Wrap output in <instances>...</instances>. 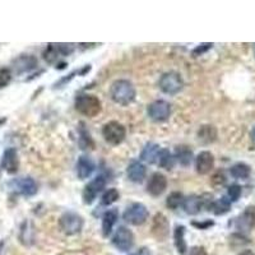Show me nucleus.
<instances>
[{"instance_id":"c756f323","label":"nucleus","mask_w":255,"mask_h":255,"mask_svg":"<svg viewBox=\"0 0 255 255\" xmlns=\"http://www.w3.org/2000/svg\"><path fill=\"white\" fill-rule=\"evenodd\" d=\"M79 145L82 149H92L95 147V143L91 138V134L86 129L84 123H79Z\"/></svg>"},{"instance_id":"dca6fc26","label":"nucleus","mask_w":255,"mask_h":255,"mask_svg":"<svg viewBox=\"0 0 255 255\" xmlns=\"http://www.w3.org/2000/svg\"><path fill=\"white\" fill-rule=\"evenodd\" d=\"M215 166V157L211 152L203 151L200 152L195 158V168L199 175H207L212 171Z\"/></svg>"},{"instance_id":"7ed1b4c3","label":"nucleus","mask_w":255,"mask_h":255,"mask_svg":"<svg viewBox=\"0 0 255 255\" xmlns=\"http://www.w3.org/2000/svg\"><path fill=\"white\" fill-rule=\"evenodd\" d=\"M59 226L65 235H76L83 229V218L76 212H65L59 220Z\"/></svg>"},{"instance_id":"0eeeda50","label":"nucleus","mask_w":255,"mask_h":255,"mask_svg":"<svg viewBox=\"0 0 255 255\" xmlns=\"http://www.w3.org/2000/svg\"><path fill=\"white\" fill-rule=\"evenodd\" d=\"M148 216L149 213L144 204L133 203L125 209L123 217H124L125 222L130 223L133 226H140L148 220Z\"/></svg>"},{"instance_id":"c03bdc74","label":"nucleus","mask_w":255,"mask_h":255,"mask_svg":"<svg viewBox=\"0 0 255 255\" xmlns=\"http://www.w3.org/2000/svg\"><path fill=\"white\" fill-rule=\"evenodd\" d=\"M135 255H139V254H135Z\"/></svg>"},{"instance_id":"5701e85b","label":"nucleus","mask_w":255,"mask_h":255,"mask_svg":"<svg viewBox=\"0 0 255 255\" xmlns=\"http://www.w3.org/2000/svg\"><path fill=\"white\" fill-rule=\"evenodd\" d=\"M174 243L179 254L184 255L188 252V245L185 241V226L180 225L174 230Z\"/></svg>"},{"instance_id":"39448f33","label":"nucleus","mask_w":255,"mask_h":255,"mask_svg":"<svg viewBox=\"0 0 255 255\" xmlns=\"http://www.w3.org/2000/svg\"><path fill=\"white\" fill-rule=\"evenodd\" d=\"M102 135L105 140L111 145H119L124 142L127 130L123 124L118 122H109L102 128Z\"/></svg>"},{"instance_id":"c9c22d12","label":"nucleus","mask_w":255,"mask_h":255,"mask_svg":"<svg viewBox=\"0 0 255 255\" xmlns=\"http://www.w3.org/2000/svg\"><path fill=\"white\" fill-rule=\"evenodd\" d=\"M225 183H226V176H225V174L221 171L216 172L211 179V184L213 186H222Z\"/></svg>"},{"instance_id":"412c9836","label":"nucleus","mask_w":255,"mask_h":255,"mask_svg":"<svg viewBox=\"0 0 255 255\" xmlns=\"http://www.w3.org/2000/svg\"><path fill=\"white\" fill-rule=\"evenodd\" d=\"M175 159H177V162L184 167H188L193 162V151L188 145H179L175 149Z\"/></svg>"},{"instance_id":"c85d7f7f","label":"nucleus","mask_w":255,"mask_h":255,"mask_svg":"<svg viewBox=\"0 0 255 255\" xmlns=\"http://www.w3.org/2000/svg\"><path fill=\"white\" fill-rule=\"evenodd\" d=\"M230 209H231V202H230V199L227 197H222L218 200L213 202V206H212L211 211L216 216H223L229 213Z\"/></svg>"},{"instance_id":"a19ab883","label":"nucleus","mask_w":255,"mask_h":255,"mask_svg":"<svg viewBox=\"0 0 255 255\" xmlns=\"http://www.w3.org/2000/svg\"><path fill=\"white\" fill-rule=\"evenodd\" d=\"M5 123H6V118H0V127L5 124Z\"/></svg>"},{"instance_id":"f3484780","label":"nucleus","mask_w":255,"mask_h":255,"mask_svg":"<svg viewBox=\"0 0 255 255\" xmlns=\"http://www.w3.org/2000/svg\"><path fill=\"white\" fill-rule=\"evenodd\" d=\"M236 227L240 231H250L255 227V206L248 207L245 211L239 216L236 221Z\"/></svg>"},{"instance_id":"4468645a","label":"nucleus","mask_w":255,"mask_h":255,"mask_svg":"<svg viewBox=\"0 0 255 255\" xmlns=\"http://www.w3.org/2000/svg\"><path fill=\"white\" fill-rule=\"evenodd\" d=\"M166 188H167V179L161 172H154L147 184L148 194H151L152 197L162 195L165 193Z\"/></svg>"},{"instance_id":"473e14b6","label":"nucleus","mask_w":255,"mask_h":255,"mask_svg":"<svg viewBox=\"0 0 255 255\" xmlns=\"http://www.w3.org/2000/svg\"><path fill=\"white\" fill-rule=\"evenodd\" d=\"M12 69L9 68H0V90H3L12 82Z\"/></svg>"},{"instance_id":"6ab92c4d","label":"nucleus","mask_w":255,"mask_h":255,"mask_svg":"<svg viewBox=\"0 0 255 255\" xmlns=\"http://www.w3.org/2000/svg\"><path fill=\"white\" fill-rule=\"evenodd\" d=\"M127 174L133 183H142L147 174V168L140 161H131L130 165L128 166Z\"/></svg>"},{"instance_id":"7c9ffc66","label":"nucleus","mask_w":255,"mask_h":255,"mask_svg":"<svg viewBox=\"0 0 255 255\" xmlns=\"http://www.w3.org/2000/svg\"><path fill=\"white\" fill-rule=\"evenodd\" d=\"M183 203L184 195L181 194L180 191H174V193H171V194L167 197V199H166V207H167L168 209H172V211L177 209L180 206H183Z\"/></svg>"},{"instance_id":"37998d69","label":"nucleus","mask_w":255,"mask_h":255,"mask_svg":"<svg viewBox=\"0 0 255 255\" xmlns=\"http://www.w3.org/2000/svg\"><path fill=\"white\" fill-rule=\"evenodd\" d=\"M254 54H255V45H254Z\"/></svg>"},{"instance_id":"423d86ee","label":"nucleus","mask_w":255,"mask_h":255,"mask_svg":"<svg viewBox=\"0 0 255 255\" xmlns=\"http://www.w3.org/2000/svg\"><path fill=\"white\" fill-rule=\"evenodd\" d=\"M73 51H74V46L72 44H49L42 56L46 63L56 65L60 63L61 58L70 55Z\"/></svg>"},{"instance_id":"79ce46f5","label":"nucleus","mask_w":255,"mask_h":255,"mask_svg":"<svg viewBox=\"0 0 255 255\" xmlns=\"http://www.w3.org/2000/svg\"><path fill=\"white\" fill-rule=\"evenodd\" d=\"M3 248H4V241L1 240V241H0V253H1V250H3Z\"/></svg>"},{"instance_id":"6e6552de","label":"nucleus","mask_w":255,"mask_h":255,"mask_svg":"<svg viewBox=\"0 0 255 255\" xmlns=\"http://www.w3.org/2000/svg\"><path fill=\"white\" fill-rule=\"evenodd\" d=\"M113 245L120 252H129L134 247V235L130 230L125 226H120L113 236Z\"/></svg>"},{"instance_id":"f257e3e1","label":"nucleus","mask_w":255,"mask_h":255,"mask_svg":"<svg viewBox=\"0 0 255 255\" xmlns=\"http://www.w3.org/2000/svg\"><path fill=\"white\" fill-rule=\"evenodd\" d=\"M136 91L133 83L127 79H118L110 87V97L115 104L128 106L135 100Z\"/></svg>"},{"instance_id":"ddd939ff","label":"nucleus","mask_w":255,"mask_h":255,"mask_svg":"<svg viewBox=\"0 0 255 255\" xmlns=\"http://www.w3.org/2000/svg\"><path fill=\"white\" fill-rule=\"evenodd\" d=\"M0 168L10 175L15 174L18 171V168H19V158H18V153L15 151V148H6L5 151H4L3 156H1V161H0Z\"/></svg>"},{"instance_id":"58836bf2","label":"nucleus","mask_w":255,"mask_h":255,"mask_svg":"<svg viewBox=\"0 0 255 255\" xmlns=\"http://www.w3.org/2000/svg\"><path fill=\"white\" fill-rule=\"evenodd\" d=\"M250 138H252V142L255 144V127L253 128L252 131H250Z\"/></svg>"},{"instance_id":"a878e982","label":"nucleus","mask_w":255,"mask_h":255,"mask_svg":"<svg viewBox=\"0 0 255 255\" xmlns=\"http://www.w3.org/2000/svg\"><path fill=\"white\" fill-rule=\"evenodd\" d=\"M19 240L26 247L32 245L33 241H35V231H33V227H32V225L28 221H24L23 225L20 226Z\"/></svg>"},{"instance_id":"cd10ccee","label":"nucleus","mask_w":255,"mask_h":255,"mask_svg":"<svg viewBox=\"0 0 255 255\" xmlns=\"http://www.w3.org/2000/svg\"><path fill=\"white\" fill-rule=\"evenodd\" d=\"M230 172H231V176L235 177V179H241L245 180L250 176L252 174V168L249 165L244 162H238L230 168Z\"/></svg>"},{"instance_id":"a211bd4d","label":"nucleus","mask_w":255,"mask_h":255,"mask_svg":"<svg viewBox=\"0 0 255 255\" xmlns=\"http://www.w3.org/2000/svg\"><path fill=\"white\" fill-rule=\"evenodd\" d=\"M118 218H119L118 209L113 208L105 212L104 216H102V235H104V238H109L111 235Z\"/></svg>"},{"instance_id":"ea45409f","label":"nucleus","mask_w":255,"mask_h":255,"mask_svg":"<svg viewBox=\"0 0 255 255\" xmlns=\"http://www.w3.org/2000/svg\"><path fill=\"white\" fill-rule=\"evenodd\" d=\"M239 255H254V253H253L252 250H244V252H241Z\"/></svg>"},{"instance_id":"72a5a7b5","label":"nucleus","mask_w":255,"mask_h":255,"mask_svg":"<svg viewBox=\"0 0 255 255\" xmlns=\"http://www.w3.org/2000/svg\"><path fill=\"white\" fill-rule=\"evenodd\" d=\"M227 195H229L230 202H238L241 197V186L239 184H232L229 186V190H227Z\"/></svg>"},{"instance_id":"4be33fe9","label":"nucleus","mask_w":255,"mask_h":255,"mask_svg":"<svg viewBox=\"0 0 255 255\" xmlns=\"http://www.w3.org/2000/svg\"><path fill=\"white\" fill-rule=\"evenodd\" d=\"M184 209L188 215H198L200 212V209L203 208V204H202V198L199 195H190L188 198H184L183 203Z\"/></svg>"},{"instance_id":"393cba45","label":"nucleus","mask_w":255,"mask_h":255,"mask_svg":"<svg viewBox=\"0 0 255 255\" xmlns=\"http://www.w3.org/2000/svg\"><path fill=\"white\" fill-rule=\"evenodd\" d=\"M161 151V148H159L158 144L156 143H147L143 148L142 153H140V158L147 163H154L158 158V153Z\"/></svg>"},{"instance_id":"f704fd0d","label":"nucleus","mask_w":255,"mask_h":255,"mask_svg":"<svg viewBox=\"0 0 255 255\" xmlns=\"http://www.w3.org/2000/svg\"><path fill=\"white\" fill-rule=\"evenodd\" d=\"M212 46H213V44H209V42H207V44L198 45V46L195 47L193 51H191V56H193V58H198V56L203 55V54H206L208 50L212 49Z\"/></svg>"},{"instance_id":"9d476101","label":"nucleus","mask_w":255,"mask_h":255,"mask_svg":"<svg viewBox=\"0 0 255 255\" xmlns=\"http://www.w3.org/2000/svg\"><path fill=\"white\" fill-rule=\"evenodd\" d=\"M151 234L158 241H165L170 235V222L163 213H156L152 220Z\"/></svg>"},{"instance_id":"4c0bfd02","label":"nucleus","mask_w":255,"mask_h":255,"mask_svg":"<svg viewBox=\"0 0 255 255\" xmlns=\"http://www.w3.org/2000/svg\"><path fill=\"white\" fill-rule=\"evenodd\" d=\"M213 225H215L213 221H206V222H193V226H195L199 230H206L208 229V227L213 226Z\"/></svg>"},{"instance_id":"e433bc0d","label":"nucleus","mask_w":255,"mask_h":255,"mask_svg":"<svg viewBox=\"0 0 255 255\" xmlns=\"http://www.w3.org/2000/svg\"><path fill=\"white\" fill-rule=\"evenodd\" d=\"M184 255H208L207 250L203 247H193L189 249Z\"/></svg>"},{"instance_id":"bb28decb","label":"nucleus","mask_w":255,"mask_h":255,"mask_svg":"<svg viewBox=\"0 0 255 255\" xmlns=\"http://www.w3.org/2000/svg\"><path fill=\"white\" fill-rule=\"evenodd\" d=\"M157 161H158L159 167L165 168V170H171V168L175 166V161H176V159H175V156L171 153V152L163 148V149L159 151Z\"/></svg>"},{"instance_id":"1a4fd4ad","label":"nucleus","mask_w":255,"mask_h":255,"mask_svg":"<svg viewBox=\"0 0 255 255\" xmlns=\"http://www.w3.org/2000/svg\"><path fill=\"white\" fill-rule=\"evenodd\" d=\"M147 113L153 122H166L171 115V105L165 100H157L148 106Z\"/></svg>"},{"instance_id":"b1692460","label":"nucleus","mask_w":255,"mask_h":255,"mask_svg":"<svg viewBox=\"0 0 255 255\" xmlns=\"http://www.w3.org/2000/svg\"><path fill=\"white\" fill-rule=\"evenodd\" d=\"M198 139L204 144L213 143L217 139V129L213 125H203L198 130Z\"/></svg>"},{"instance_id":"2f4dec72","label":"nucleus","mask_w":255,"mask_h":255,"mask_svg":"<svg viewBox=\"0 0 255 255\" xmlns=\"http://www.w3.org/2000/svg\"><path fill=\"white\" fill-rule=\"evenodd\" d=\"M120 194H119V191L116 190L115 188L113 189H109V190H106L104 193V195H102L101 198V204L102 206H111V204H114L116 202V200L119 199Z\"/></svg>"},{"instance_id":"aec40b11","label":"nucleus","mask_w":255,"mask_h":255,"mask_svg":"<svg viewBox=\"0 0 255 255\" xmlns=\"http://www.w3.org/2000/svg\"><path fill=\"white\" fill-rule=\"evenodd\" d=\"M95 171V162L88 156H81L77 162V175L81 180L88 179Z\"/></svg>"},{"instance_id":"2eb2a0df","label":"nucleus","mask_w":255,"mask_h":255,"mask_svg":"<svg viewBox=\"0 0 255 255\" xmlns=\"http://www.w3.org/2000/svg\"><path fill=\"white\" fill-rule=\"evenodd\" d=\"M12 186L19 194L24 195V197H32L38 190L37 183L32 177H20V179L14 180V181H12Z\"/></svg>"},{"instance_id":"f8f14e48","label":"nucleus","mask_w":255,"mask_h":255,"mask_svg":"<svg viewBox=\"0 0 255 255\" xmlns=\"http://www.w3.org/2000/svg\"><path fill=\"white\" fill-rule=\"evenodd\" d=\"M38 67V60L33 55H19L12 61V69L15 74L20 76L29 73Z\"/></svg>"},{"instance_id":"f03ea898","label":"nucleus","mask_w":255,"mask_h":255,"mask_svg":"<svg viewBox=\"0 0 255 255\" xmlns=\"http://www.w3.org/2000/svg\"><path fill=\"white\" fill-rule=\"evenodd\" d=\"M76 110L87 118H95L102 110L101 101L93 95H79L76 99Z\"/></svg>"},{"instance_id":"9b49d317","label":"nucleus","mask_w":255,"mask_h":255,"mask_svg":"<svg viewBox=\"0 0 255 255\" xmlns=\"http://www.w3.org/2000/svg\"><path fill=\"white\" fill-rule=\"evenodd\" d=\"M105 186H106V179H105L104 175H99L92 181H90L87 185L84 186L83 195H82L84 204H92L97 195L104 190Z\"/></svg>"},{"instance_id":"20e7f679","label":"nucleus","mask_w":255,"mask_h":255,"mask_svg":"<svg viewBox=\"0 0 255 255\" xmlns=\"http://www.w3.org/2000/svg\"><path fill=\"white\" fill-rule=\"evenodd\" d=\"M159 90L166 95H176L184 87V81L177 72H167L158 81Z\"/></svg>"}]
</instances>
